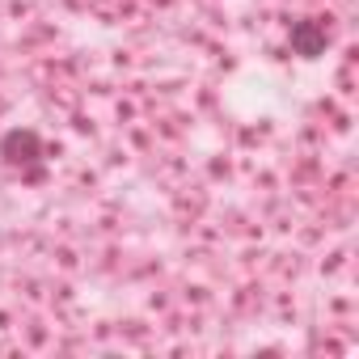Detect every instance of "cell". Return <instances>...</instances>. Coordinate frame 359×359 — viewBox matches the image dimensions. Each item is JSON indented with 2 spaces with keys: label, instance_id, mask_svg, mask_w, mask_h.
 <instances>
[{
  "label": "cell",
  "instance_id": "1",
  "mask_svg": "<svg viewBox=\"0 0 359 359\" xmlns=\"http://www.w3.org/2000/svg\"><path fill=\"white\" fill-rule=\"evenodd\" d=\"M287 47H292V55H300V60L325 55V47H330L325 22H321V18H300V22H292V26H287Z\"/></svg>",
  "mask_w": 359,
  "mask_h": 359
},
{
  "label": "cell",
  "instance_id": "2",
  "mask_svg": "<svg viewBox=\"0 0 359 359\" xmlns=\"http://www.w3.org/2000/svg\"><path fill=\"white\" fill-rule=\"evenodd\" d=\"M0 156H5V165H39L43 161V135L34 127H9L0 135Z\"/></svg>",
  "mask_w": 359,
  "mask_h": 359
}]
</instances>
